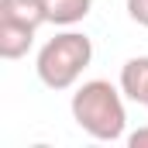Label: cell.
<instances>
[{
  "label": "cell",
  "mask_w": 148,
  "mask_h": 148,
  "mask_svg": "<svg viewBox=\"0 0 148 148\" xmlns=\"http://www.w3.org/2000/svg\"><path fill=\"white\" fill-rule=\"evenodd\" d=\"M127 145L131 148H148V127H138L134 134H127Z\"/></svg>",
  "instance_id": "ba28073f"
},
{
  "label": "cell",
  "mask_w": 148,
  "mask_h": 148,
  "mask_svg": "<svg viewBox=\"0 0 148 148\" xmlns=\"http://www.w3.org/2000/svg\"><path fill=\"white\" fill-rule=\"evenodd\" d=\"M121 90L131 103L148 110V55H134L121 66Z\"/></svg>",
  "instance_id": "3957f363"
},
{
  "label": "cell",
  "mask_w": 148,
  "mask_h": 148,
  "mask_svg": "<svg viewBox=\"0 0 148 148\" xmlns=\"http://www.w3.org/2000/svg\"><path fill=\"white\" fill-rule=\"evenodd\" d=\"M90 62H93V41L83 31H62L41 45L35 73L48 90L62 93V90H73L79 83V76Z\"/></svg>",
  "instance_id": "7a4b0ae2"
},
{
  "label": "cell",
  "mask_w": 148,
  "mask_h": 148,
  "mask_svg": "<svg viewBox=\"0 0 148 148\" xmlns=\"http://www.w3.org/2000/svg\"><path fill=\"white\" fill-rule=\"evenodd\" d=\"M127 17L134 24L148 28V0H127Z\"/></svg>",
  "instance_id": "52a82bcc"
},
{
  "label": "cell",
  "mask_w": 148,
  "mask_h": 148,
  "mask_svg": "<svg viewBox=\"0 0 148 148\" xmlns=\"http://www.w3.org/2000/svg\"><path fill=\"white\" fill-rule=\"evenodd\" d=\"M35 45V28H24V24H14V21H0V59L14 62V59H24Z\"/></svg>",
  "instance_id": "5b68a950"
},
{
  "label": "cell",
  "mask_w": 148,
  "mask_h": 148,
  "mask_svg": "<svg viewBox=\"0 0 148 148\" xmlns=\"http://www.w3.org/2000/svg\"><path fill=\"white\" fill-rule=\"evenodd\" d=\"M0 21H14L24 28L48 24V0H0Z\"/></svg>",
  "instance_id": "277c9868"
},
{
  "label": "cell",
  "mask_w": 148,
  "mask_h": 148,
  "mask_svg": "<svg viewBox=\"0 0 148 148\" xmlns=\"http://www.w3.org/2000/svg\"><path fill=\"white\" fill-rule=\"evenodd\" d=\"M73 121L79 131H86L97 141H121L127 127V110H124V90L107 79H90L73 93Z\"/></svg>",
  "instance_id": "6da1fadb"
},
{
  "label": "cell",
  "mask_w": 148,
  "mask_h": 148,
  "mask_svg": "<svg viewBox=\"0 0 148 148\" xmlns=\"http://www.w3.org/2000/svg\"><path fill=\"white\" fill-rule=\"evenodd\" d=\"M93 0H48V24H79L86 14H90Z\"/></svg>",
  "instance_id": "8992f818"
}]
</instances>
